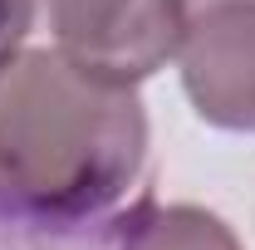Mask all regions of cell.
<instances>
[{
  "mask_svg": "<svg viewBox=\"0 0 255 250\" xmlns=\"http://www.w3.org/2000/svg\"><path fill=\"white\" fill-rule=\"evenodd\" d=\"M147 162V113L132 84H108L64 49L0 64V201L39 221L108 211Z\"/></svg>",
  "mask_w": 255,
  "mask_h": 250,
  "instance_id": "cell-1",
  "label": "cell"
},
{
  "mask_svg": "<svg viewBox=\"0 0 255 250\" xmlns=\"http://www.w3.org/2000/svg\"><path fill=\"white\" fill-rule=\"evenodd\" d=\"M54 49L108 84H142L177 59L187 10L182 0H39Z\"/></svg>",
  "mask_w": 255,
  "mask_h": 250,
  "instance_id": "cell-2",
  "label": "cell"
},
{
  "mask_svg": "<svg viewBox=\"0 0 255 250\" xmlns=\"http://www.w3.org/2000/svg\"><path fill=\"white\" fill-rule=\"evenodd\" d=\"M182 89L211 127L255 132V0H231L187 15Z\"/></svg>",
  "mask_w": 255,
  "mask_h": 250,
  "instance_id": "cell-3",
  "label": "cell"
},
{
  "mask_svg": "<svg viewBox=\"0 0 255 250\" xmlns=\"http://www.w3.org/2000/svg\"><path fill=\"white\" fill-rule=\"evenodd\" d=\"M118 250H246L236 231L206 206H142L128 221Z\"/></svg>",
  "mask_w": 255,
  "mask_h": 250,
  "instance_id": "cell-4",
  "label": "cell"
},
{
  "mask_svg": "<svg viewBox=\"0 0 255 250\" xmlns=\"http://www.w3.org/2000/svg\"><path fill=\"white\" fill-rule=\"evenodd\" d=\"M34 10H39V0H0V64L20 54V44L34 25Z\"/></svg>",
  "mask_w": 255,
  "mask_h": 250,
  "instance_id": "cell-5",
  "label": "cell"
},
{
  "mask_svg": "<svg viewBox=\"0 0 255 250\" xmlns=\"http://www.w3.org/2000/svg\"><path fill=\"white\" fill-rule=\"evenodd\" d=\"M211 5H231V0H182V10L196 15V10H211Z\"/></svg>",
  "mask_w": 255,
  "mask_h": 250,
  "instance_id": "cell-6",
  "label": "cell"
}]
</instances>
